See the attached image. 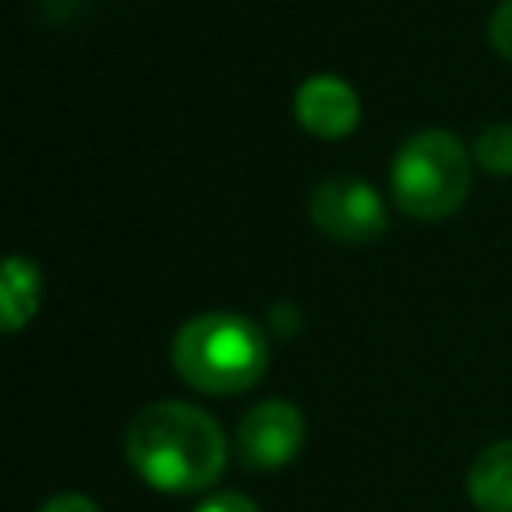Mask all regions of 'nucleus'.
Wrapping results in <instances>:
<instances>
[{
  "mask_svg": "<svg viewBox=\"0 0 512 512\" xmlns=\"http://www.w3.org/2000/svg\"><path fill=\"white\" fill-rule=\"evenodd\" d=\"M132 472L156 492H204L220 480L228 444L220 424L184 400H156L140 408L124 432Z\"/></svg>",
  "mask_w": 512,
  "mask_h": 512,
  "instance_id": "f257e3e1",
  "label": "nucleus"
},
{
  "mask_svg": "<svg viewBox=\"0 0 512 512\" xmlns=\"http://www.w3.org/2000/svg\"><path fill=\"white\" fill-rule=\"evenodd\" d=\"M176 376L204 396L248 392L268 368L264 332L240 312H200L172 340Z\"/></svg>",
  "mask_w": 512,
  "mask_h": 512,
  "instance_id": "f03ea898",
  "label": "nucleus"
},
{
  "mask_svg": "<svg viewBox=\"0 0 512 512\" xmlns=\"http://www.w3.org/2000/svg\"><path fill=\"white\" fill-rule=\"evenodd\" d=\"M472 188V156L456 132H412L392 156V200L404 216L444 220Z\"/></svg>",
  "mask_w": 512,
  "mask_h": 512,
  "instance_id": "7ed1b4c3",
  "label": "nucleus"
},
{
  "mask_svg": "<svg viewBox=\"0 0 512 512\" xmlns=\"http://www.w3.org/2000/svg\"><path fill=\"white\" fill-rule=\"evenodd\" d=\"M308 220L336 244H372L388 228L380 192L360 176H328L308 196Z\"/></svg>",
  "mask_w": 512,
  "mask_h": 512,
  "instance_id": "20e7f679",
  "label": "nucleus"
},
{
  "mask_svg": "<svg viewBox=\"0 0 512 512\" xmlns=\"http://www.w3.org/2000/svg\"><path fill=\"white\" fill-rule=\"evenodd\" d=\"M304 444V416L292 400H260L240 416L236 428V452L240 464L252 472H276L296 460Z\"/></svg>",
  "mask_w": 512,
  "mask_h": 512,
  "instance_id": "39448f33",
  "label": "nucleus"
},
{
  "mask_svg": "<svg viewBox=\"0 0 512 512\" xmlns=\"http://www.w3.org/2000/svg\"><path fill=\"white\" fill-rule=\"evenodd\" d=\"M292 112L304 132H312L320 140H340L360 124V96L348 80H340L332 72H316V76L300 80V88L292 96Z\"/></svg>",
  "mask_w": 512,
  "mask_h": 512,
  "instance_id": "423d86ee",
  "label": "nucleus"
},
{
  "mask_svg": "<svg viewBox=\"0 0 512 512\" xmlns=\"http://www.w3.org/2000/svg\"><path fill=\"white\" fill-rule=\"evenodd\" d=\"M468 500L480 512H512V440H496L472 460Z\"/></svg>",
  "mask_w": 512,
  "mask_h": 512,
  "instance_id": "0eeeda50",
  "label": "nucleus"
},
{
  "mask_svg": "<svg viewBox=\"0 0 512 512\" xmlns=\"http://www.w3.org/2000/svg\"><path fill=\"white\" fill-rule=\"evenodd\" d=\"M40 308V268L24 256H8L0 272V324L4 332H20Z\"/></svg>",
  "mask_w": 512,
  "mask_h": 512,
  "instance_id": "6e6552de",
  "label": "nucleus"
},
{
  "mask_svg": "<svg viewBox=\"0 0 512 512\" xmlns=\"http://www.w3.org/2000/svg\"><path fill=\"white\" fill-rule=\"evenodd\" d=\"M472 160L488 176H512V124H488L472 140Z\"/></svg>",
  "mask_w": 512,
  "mask_h": 512,
  "instance_id": "1a4fd4ad",
  "label": "nucleus"
},
{
  "mask_svg": "<svg viewBox=\"0 0 512 512\" xmlns=\"http://www.w3.org/2000/svg\"><path fill=\"white\" fill-rule=\"evenodd\" d=\"M488 40H492V48L504 60H512V0H500L492 8V16H488Z\"/></svg>",
  "mask_w": 512,
  "mask_h": 512,
  "instance_id": "9d476101",
  "label": "nucleus"
},
{
  "mask_svg": "<svg viewBox=\"0 0 512 512\" xmlns=\"http://www.w3.org/2000/svg\"><path fill=\"white\" fill-rule=\"evenodd\" d=\"M192 512H260L244 492H212V496H204Z\"/></svg>",
  "mask_w": 512,
  "mask_h": 512,
  "instance_id": "9b49d317",
  "label": "nucleus"
},
{
  "mask_svg": "<svg viewBox=\"0 0 512 512\" xmlns=\"http://www.w3.org/2000/svg\"><path fill=\"white\" fill-rule=\"evenodd\" d=\"M36 512H100V508H96V500H88L84 492H56V496H48Z\"/></svg>",
  "mask_w": 512,
  "mask_h": 512,
  "instance_id": "f8f14e48",
  "label": "nucleus"
}]
</instances>
